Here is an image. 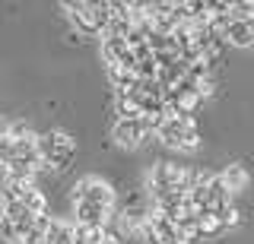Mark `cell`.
Returning <instances> with one entry per match:
<instances>
[{
    "instance_id": "cell-1",
    "label": "cell",
    "mask_w": 254,
    "mask_h": 244,
    "mask_svg": "<svg viewBox=\"0 0 254 244\" xmlns=\"http://www.w3.org/2000/svg\"><path fill=\"white\" fill-rule=\"evenodd\" d=\"M70 206H73V222L86 228H108L115 216V191L108 181L102 178H83L70 194Z\"/></svg>"
},
{
    "instance_id": "cell-2",
    "label": "cell",
    "mask_w": 254,
    "mask_h": 244,
    "mask_svg": "<svg viewBox=\"0 0 254 244\" xmlns=\"http://www.w3.org/2000/svg\"><path fill=\"white\" fill-rule=\"evenodd\" d=\"M0 165H3L6 178H32L42 168V155H38V137L26 121H13L6 130L3 143H0Z\"/></svg>"
},
{
    "instance_id": "cell-3",
    "label": "cell",
    "mask_w": 254,
    "mask_h": 244,
    "mask_svg": "<svg viewBox=\"0 0 254 244\" xmlns=\"http://www.w3.org/2000/svg\"><path fill=\"white\" fill-rule=\"evenodd\" d=\"M188 203L194 209V216H206V212H222V209L235 206V196L226 191L219 175H213V171H194Z\"/></svg>"
},
{
    "instance_id": "cell-4",
    "label": "cell",
    "mask_w": 254,
    "mask_h": 244,
    "mask_svg": "<svg viewBox=\"0 0 254 244\" xmlns=\"http://www.w3.org/2000/svg\"><path fill=\"white\" fill-rule=\"evenodd\" d=\"M156 137L162 146L178 149V152H194L200 146V127H197L194 117H185V114H169L156 127Z\"/></svg>"
},
{
    "instance_id": "cell-5",
    "label": "cell",
    "mask_w": 254,
    "mask_h": 244,
    "mask_svg": "<svg viewBox=\"0 0 254 244\" xmlns=\"http://www.w3.org/2000/svg\"><path fill=\"white\" fill-rule=\"evenodd\" d=\"M38 155H42V168L48 171H67L76 155V140L67 130H48L38 137Z\"/></svg>"
},
{
    "instance_id": "cell-6",
    "label": "cell",
    "mask_w": 254,
    "mask_h": 244,
    "mask_svg": "<svg viewBox=\"0 0 254 244\" xmlns=\"http://www.w3.org/2000/svg\"><path fill=\"white\" fill-rule=\"evenodd\" d=\"M67 19L76 26L83 35H105L111 16H115V3H64Z\"/></svg>"
},
{
    "instance_id": "cell-7",
    "label": "cell",
    "mask_w": 254,
    "mask_h": 244,
    "mask_svg": "<svg viewBox=\"0 0 254 244\" xmlns=\"http://www.w3.org/2000/svg\"><path fill=\"white\" fill-rule=\"evenodd\" d=\"M3 196H10L13 203L26 206L29 212H35V216H48L45 194L38 191V184H35L32 178H6V184H3Z\"/></svg>"
},
{
    "instance_id": "cell-8",
    "label": "cell",
    "mask_w": 254,
    "mask_h": 244,
    "mask_svg": "<svg viewBox=\"0 0 254 244\" xmlns=\"http://www.w3.org/2000/svg\"><path fill=\"white\" fill-rule=\"evenodd\" d=\"M146 244H190L181 228L172 222L169 216H162L159 209L149 206V216H146V225H143V235H140Z\"/></svg>"
},
{
    "instance_id": "cell-9",
    "label": "cell",
    "mask_w": 254,
    "mask_h": 244,
    "mask_svg": "<svg viewBox=\"0 0 254 244\" xmlns=\"http://www.w3.org/2000/svg\"><path fill=\"white\" fill-rule=\"evenodd\" d=\"M111 137H115L118 146L137 149V146H143V140H146V137H156V130L149 127V121H143V117H115Z\"/></svg>"
},
{
    "instance_id": "cell-10",
    "label": "cell",
    "mask_w": 254,
    "mask_h": 244,
    "mask_svg": "<svg viewBox=\"0 0 254 244\" xmlns=\"http://www.w3.org/2000/svg\"><path fill=\"white\" fill-rule=\"evenodd\" d=\"M42 244H73V222H67V219H51Z\"/></svg>"
},
{
    "instance_id": "cell-11",
    "label": "cell",
    "mask_w": 254,
    "mask_h": 244,
    "mask_svg": "<svg viewBox=\"0 0 254 244\" xmlns=\"http://www.w3.org/2000/svg\"><path fill=\"white\" fill-rule=\"evenodd\" d=\"M219 178H222V184H226V191L232 194V196H235L238 191H245V187H248V171H245L242 165H229V168L222 171Z\"/></svg>"
},
{
    "instance_id": "cell-12",
    "label": "cell",
    "mask_w": 254,
    "mask_h": 244,
    "mask_svg": "<svg viewBox=\"0 0 254 244\" xmlns=\"http://www.w3.org/2000/svg\"><path fill=\"white\" fill-rule=\"evenodd\" d=\"M6 130H10V124L3 121V117H0V143H3V137H6Z\"/></svg>"
}]
</instances>
